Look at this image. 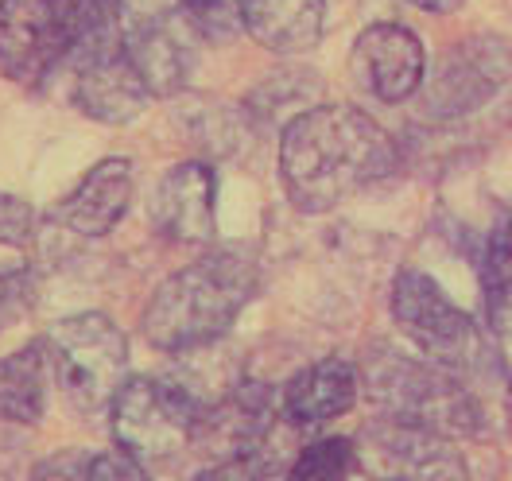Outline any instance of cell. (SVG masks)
Listing matches in <instances>:
<instances>
[{
    "mask_svg": "<svg viewBox=\"0 0 512 481\" xmlns=\"http://www.w3.org/2000/svg\"><path fill=\"white\" fill-rule=\"evenodd\" d=\"M416 8H423V12H439V16H447V12H458L466 0H412Z\"/></svg>",
    "mask_w": 512,
    "mask_h": 481,
    "instance_id": "obj_26",
    "label": "cell"
},
{
    "mask_svg": "<svg viewBox=\"0 0 512 481\" xmlns=\"http://www.w3.org/2000/svg\"><path fill=\"white\" fill-rule=\"evenodd\" d=\"M326 0H241V24L272 55H307L322 39Z\"/></svg>",
    "mask_w": 512,
    "mask_h": 481,
    "instance_id": "obj_16",
    "label": "cell"
},
{
    "mask_svg": "<svg viewBox=\"0 0 512 481\" xmlns=\"http://www.w3.org/2000/svg\"><path fill=\"white\" fill-rule=\"evenodd\" d=\"M361 470V450L346 435H326L295 454L288 481H350Z\"/></svg>",
    "mask_w": 512,
    "mask_h": 481,
    "instance_id": "obj_18",
    "label": "cell"
},
{
    "mask_svg": "<svg viewBox=\"0 0 512 481\" xmlns=\"http://www.w3.org/2000/svg\"><path fill=\"white\" fill-rule=\"evenodd\" d=\"M132 187H136L132 163L125 156H109V160L94 163L74 183V191L55 206V222L78 237H105L128 214Z\"/></svg>",
    "mask_w": 512,
    "mask_h": 481,
    "instance_id": "obj_15",
    "label": "cell"
},
{
    "mask_svg": "<svg viewBox=\"0 0 512 481\" xmlns=\"http://www.w3.org/2000/svg\"><path fill=\"white\" fill-rule=\"evenodd\" d=\"M55 388H63L74 412L101 416L113 408L117 392L128 381L125 330L101 311H82L59 319L43 338Z\"/></svg>",
    "mask_w": 512,
    "mask_h": 481,
    "instance_id": "obj_4",
    "label": "cell"
},
{
    "mask_svg": "<svg viewBox=\"0 0 512 481\" xmlns=\"http://www.w3.org/2000/svg\"><path fill=\"white\" fill-rule=\"evenodd\" d=\"M369 481H381V478H369Z\"/></svg>",
    "mask_w": 512,
    "mask_h": 481,
    "instance_id": "obj_28",
    "label": "cell"
},
{
    "mask_svg": "<svg viewBox=\"0 0 512 481\" xmlns=\"http://www.w3.org/2000/svg\"><path fill=\"white\" fill-rule=\"evenodd\" d=\"M117 32L128 63L152 97H175L191 82L202 32L183 0H117Z\"/></svg>",
    "mask_w": 512,
    "mask_h": 481,
    "instance_id": "obj_6",
    "label": "cell"
},
{
    "mask_svg": "<svg viewBox=\"0 0 512 481\" xmlns=\"http://www.w3.org/2000/svg\"><path fill=\"white\" fill-rule=\"evenodd\" d=\"M260 291V264L241 249H210L171 272L144 307V338L163 353L218 346Z\"/></svg>",
    "mask_w": 512,
    "mask_h": 481,
    "instance_id": "obj_2",
    "label": "cell"
},
{
    "mask_svg": "<svg viewBox=\"0 0 512 481\" xmlns=\"http://www.w3.org/2000/svg\"><path fill=\"white\" fill-rule=\"evenodd\" d=\"M202 408L206 404L183 381L128 377L109 408L113 439L136 462L167 466L194 447V427L202 419Z\"/></svg>",
    "mask_w": 512,
    "mask_h": 481,
    "instance_id": "obj_5",
    "label": "cell"
},
{
    "mask_svg": "<svg viewBox=\"0 0 512 481\" xmlns=\"http://www.w3.org/2000/svg\"><path fill=\"white\" fill-rule=\"evenodd\" d=\"M218 179L206 163H175L148 198V222L163 241L210 245L218 233Z\"/></svg>",
    "mask_w": 512,
    "mask_h": 481,
    "instance_id": "obj_13",
    "label": "cell"
},
{
    "mask_svg": "<svg viewBox=\"0 0 512 481\" xmlns=\"http://www.w3.org/2000/svg\"><path fill=\"white\" fill-rule=\"evenodd\" d=\"M35 233V214L28 202L0 194V241L4 245H28Z\"/></svg>",
    "mask_w": 512,
    "mask_h": 481,
    "instance_id": "obj_24",
    "label": "cell"
},
{
    "mask_svg": "<svg viewBox=\"0 0 512 481\" xmlns=\"http://www.w3.org/2000/svg\"><path fill=\"white\" fill-rule=\"evenodd\" d=\"M194 481H272V470L264 454H253V458H233V462H210Z\"/></svg>",
    "mask_w": 512,
    "mask_h": 481,
    "instance_id": "obj_25",
    "label": "cell"
},
{
    "mask_svg": "<svg viewBox=\"0 0 512 481\" xmlns=\"http://www.w3.org/2000/svg\"><path fill=\"white\" fill-rule=\"evenodd\" d=\"M509 419H512V388H509Z\"/></svg>",
    "mask_w": 512,
    "mask_h": 481,
    "instance_id": "obj_27",
    "label": "cell"
},
{
    "mask_svg": "<svg viewBox=\"0 0 512 481\" xmlns=\"http://www.w3.org/2000/svg\"><path fill=\"white\" fill-rule=\"evenodd\" d=\"M481 291L489 319L501 322L512 311V214L485 237L481 253Z\"/></svg>",
    "mask_w": 512,
    "mask_h": 481,
    "instance_id": "obj_19",
    "label": "cell"
},
{
    "mask_svg": "<svg viewBox=\"0 0 512 481\" xmlns=\"http://www.w3.org/2000/svg\"><path fill=\"white\" fill-rule=\"evenodd\" d=\"M361 470L381 481H470L466 458L450 435L408 419H373L357 439Z\"/></svg>",
    "mask_w": 512,
    "mask_h": 481,
    "instance_id": "obj_10",
    "label": "cell"
},
{
    "mask_svg": "<svg viewBox=\"0 0 512 481\" xmlns=\"http://www.w3.org/2000/svg\"><path fill=\"white\" fill-rule=\"evenodd\" d=\"M35 299V280L28 268H0V330L16 322Z\"/></svg>",
    "mask_w": 512,
    "mask_h": 481,
    "instance_id": "obj_21",
    "label": "cell"
},
{
    "mask_svg": "<svg viewBox=\"0 0 512 481\" xmlns=\"http://www.w3.org/2000/svg\"><path fill=\"white\" fill-rule=\"evenodd\" d=\"M392 319L427 361L443 365L450 373H462L474 365L481 346L478 322L450 299L435 276L404 268L392 280Z\"/></svg>",
    "mask_w": 512,
    "mask_h": 481,
    "instance_id": "obj_8",
    "label": "cell"
},
{
    "mask_svg": "<svg viewBox=\"0 0 512 481\" xmlns=\"http://www.w3.org/2000/svg\"><path fill=\"white\" fill-rule=\"evenodd\" d=\"M392 171V136L353 105H315L280 132V179L299 214H330Z\"/></svg>",
    "mask_w": 512,
    "mask_h": 481,
    "instance_id": "obj_1",
    "label": "cell"
},
{
    "mask_svg": "<svg viewBox=\"0 0 512 481\" xmlns=\"http://www.w3.org/2000/svg\"><path fill=\"white\" fill-rule=\"evenodd\" d=\"M357 369L365 400L381 416L423 423L450 439L481 435L485 427L478 400L462 385V377L427 361L423 353L400 350L392 342H373Z\"/></svg>",
    "mask_w": 512,
    "mask_h": 481,
    "instance_id": "obj_3",
    "label": "cell"
},
{
    "mask_svg": "<svg viewBox=\"0 0 512 481\" xmlns=\"http://www.w3.org/2000/svg\"><path fill=\"white\" fill-rule=\"evenodd\" d=\"M90 481H152V474L144 462H136L125 450H101L94 454Z\"/></svg>",
    "mask_w": 512,
    "mask_h": 481,
    "instance_id": "obj_23",
    "label": "cell"
},
{
    "mask_svg": "<svg viewBox=\"0 0 512 481\" xmlns=\"http://www.w3.org/2000/svg\"><path fill=\"white\" fill-rule=\"evenodd\" d=\"M191 12L194 28L202 32V39L214 43H229L233 35L245 32L241 24V0H183Z\"/></svg>",
    "mask_w": 512,
    "mask_h": 481,
    "instance_id": "obj_20",
    "label": "cell"
},
{
    "mask_svg": "<svg viewBox=\"0 0 512 481\" xmlns=\"http://www.w3.org/2000/svg\"><path fill=\"white\" fill-rule=\"evenodd\" d=\"M276 416L280 404L272 400V392L256 381H241L202 408V419L194 427V447L214 454V462L253 458L264 450Z\"/></svg>",
    "mask_w": 512,
    "mask_h": 481,
    "instance_id": "obj_12",
    "label": "cell"
},
{
    "mask_svg": "<svg viewBox=\"0 0 512 481\" xmlns=\"http://www.w3.org/2000/svg\"><path fill=\"white\" fill-rule=\"evenodd\" d=\"M55 385L43 342L0 357V423H39L47 412V388Z\"/></svg>",
    "mask_w": 512,
    "mask_h": 481,
    "instance_id": "obj_17",
    "label": "cell"
},
{
    "mask_svg": "<svg viewBox=\"0 0 512 481\" xmlns=\"http://www.w3.org/2000/svg\"><path fill=\"white\" fill-rule=\"evenodd\" d=\"M90 466H94V454H86V450L78 447H66L47 454L43 462H35L28 481H90Z\"/></svg>",
    "mask_w": 512,
    "mask_h": 481,
    "instance_id": "obj_22",
    "label": "cell"
},
{
    "mask_svg": "<svg viewBox=\"0 0 512 481\" xmlns=\"http://www.w3.org/2000/svg\"><path fill=\"white\" fill-rule=\"evenodd\" d=\"M353 82L384 105L408 101L427 82V55L412 28L404 24H369L353 39L350 51Z\"/></svg>",
    "mask_w": 512,
    "mask_h": 481,
    "instance_id": "obj_11",
    "label": "cell"
},
{
    "mask_svg": "<svg viewBox=\"0 0 512 481\" xmlns=\"http://www.w3.org/2000/svg\"><path fill=\"white\" fill-rule=\"evenodd\" d=\"M512 82V39L478 32L454 43L423 82V113L431 121H454L481 109Z\"/></svg>",
    "mask_w": 512,
    "mask_h": 481,
    "instance_id": "obj_9",
    "label": "cell"
},
{
    "mask_svg": "<svg viewBox=\"0 0 512 481\" xmlns=\"http://www.w3.org/2000/svg\"><path fill=\"white\" fill-rule=\"evenodd\" d=\"M82 0H0V74L43 86L78 43Z\"/></svg>",
    "mask_w": 512,
    "mask_h": 481,
    "instance_id": "obj_7",
    "label": "cell"
},
{
    "mask_svg": "<svg viewBox=\"0 0 512 481\" xmlns=\"http://www.w3.org/2000/svg\"><path fill=\"white\" fill-rule=\"evenodd\" d=\"M361 396V369L346 357H319L299 369L280 392V419L299 431H315L330 419L346 416Z\"/></svg>",
    "mask_w": 512,
    "mask_h": 481,
    "instance_id": "obj_14",
    "label": "cell"
}]
</instances>
